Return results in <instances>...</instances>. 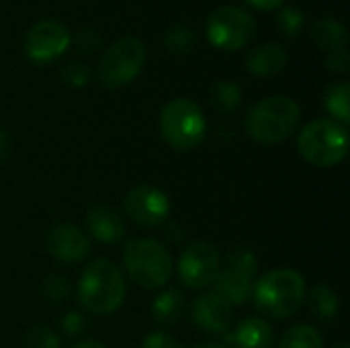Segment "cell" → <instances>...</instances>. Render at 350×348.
<instances>
[{
	"mask_svg": "<svg viewBox=\"0 0 350 348\" xmlns=\"http://www.w3.org/2000/svg\"><path fill=\"white\" fill-rule=\"evenodd\" d=\"M78 299L82 308L94 316L117 312L125 299V279L121 269L109 258H98L88 265L78 281Z\"/></svg>",
	"mask_w": 350,
	"mask_h": 348,
	"instance_id": "1",
	"label": "cell"
},
{
	"mask_svg": "<svg viewBox=\"0 0 350 348\" xmlns=\"http://www.w3.org/2000/svg\"><path fill=\"white\" fill-rule=\"evenodd\" d=\"M306 295V279L291 269L271 271L252 287L256 310L275 320L293 316L304 306Z\"/></svg>",
	"mask_w": 350,
	"mask_h": 348,
	"instance_id": "2",
	"label": "cell"
},
{
	"mask_svg": "<svg viewBox=\"0 0 350 348\" xmlns=\"http://www.w3.org/2000/svg\"><path fill=\"white\" fill-rule=\"evenodd\" d=\"M299 117L301 109L291 96H267L248 111L246 131L258 144H281L297 129Z\"/></svg>",
	"mask_w": 350,
	"mask_h": 348,
	"instance_id": "3",
	"label": "cell"
},
{
	"mask_svg": "<svg viewBox=\"0 0 350 348\" xmlns=\"http://www.w3.org/2000/svg\"><path fill=\"white\" fill-rule=\"evenodd\" d=\"M297 150L312 166H336L349 154V131L334 119H314L299 131Z\"/></svg>",
	"mask_w": 350,
	"mask_h": 348,
	"instance_id": "4",
	"label": "cell"
},
{
	"mask_svg": "<svg viewBox=\"0 0 350 348\" xmlns=\"http://www.w3.org/2000/svg\"><path fill=\"white\" fill-rule=\"evenodd\" d=\"M207 121L201 107L185 96L172 98L160 113V133L168 146L178 152L197 148L205 137Z\"/></svg>",
	"mask_w": 350,
	"mask_h": 348,
	"instance_id": "5",
	"label": "cell"
},
{
	"mask_svg": "<svg viewBox=\"0 0 350 348\" xmlns=\"http://www.w3.org/2000/svg\"><path fill=\"white\" fill-rule=\"evenodd\" d=\"M123 263L129 279L144 289H160L172 275L170 252L152 238L129 242L123 252Z\"/></svg>",
	"mask_w": 350,
	"mask_h": 348,
	"instance_id": "6",
	"label": "cell"
},
{
	"mask_svg": "<svg viewBox=\"0 0 350 348\" xmlns=\"http://www.w3.org/2000/svg\"><path fill=\"white\" fill-rule=\"evenodd\" d=\"M146 64V45L139 37L125 35L113 41L103 53L96 78L105 88H119L139 76Z\"/></svg>",
	"mask_w": 350,
	"mask_h": 348,
	"instance_id": "7",
	"label": "cell"
},
{
	"mask_svg": "<svg viewBox=\"0 0 350 348\" xmlns=\"http://www.w3.org/2000/svg\"><path fill=\"white\" fill-rule=\"evenodd\" d=\"M256 35V21L254 16L234 4H224L211 10L207 16V39L211 45L236 51L246 47Z\"/></svg>",
	"mask_w": 350,
	"mask_h": 348,
	"instance_id": "8",
	"label": "cell"
},
{
	"mask_svg": "<svg viewBox=\"0 0 350 348\" xmlns=\"http://www.w3.org/2000/svg\"><path fill=\"white\" fill-rule=\"evenodd\" d=\"M70 29L57 18H41L33 23L25 35V53L37 64H49L70 45Z\"/></svg>",
	"mask_w": 350,
	"mask_h": 348,
	"instance_id": "9",
	"label": "cell"
},
{
	"mask_svg": "<svg viewBox=\"0 0 350 348\" xmlns=\"http://www.w3.org/2000/svg\"><path fill=\"white\" fill-rule=\"evenodd\" d=\"M221 273V258L213 244L195 242L178 260V277L189 289H205L215 283Z\"/></svg>",
	"mask_w": 350,
	"mask_h": 348,
	"instance_id": "10",
	"label": "cell"
},
{
	"mask_svg": "<svg viewBox=\"0 0 350 348\" xmlns=\"http://www.w3.org/2000/svg\"><path fill=\"white\" fill-rule=\"evenodd\" d=\"M125 213L144 228L160 226L170 213V199L156 187L139 185L133 187L123 199Z\"/></svg>",
	"mask_w": 350,
	"mask_h": 348,
	"instance_id": "11",
	"label": "cell"
},
{
	"mask_svg": "<svg viewBox=\"0 0 350 348\" xmlns=\"http://www.w3.org/2000/svg\"><path fill=\"white\" fill-rule=\"evenodd\" d=\"M47 252L59 263H80L90 252L88 236L76 226H55L47 232L45 238Z\"/></svg>",
	"mask_w": 350,
	"mask_h": 348,
	"instance_id": "12",
	"label": "cell"
},
{
	"mask_svg": "<svg viewBox=\"0 0 350 348\" xmlns=\"http://www.w3.org/2000/svg\"><path fill=\"white\" fill-rule=\"evenodd\" d=\"M191 316L195 326L209 334H226L232 326V306L215 293L199 295L193 302Z\"/></svg>",
	"mask_w": 350,
	"mask_h": 348,
	"instance_id": "13",
	"label": "cell"
},
{
	"mask_svg": "<svg viewBox=\"0 0 350 348\" xmlns=\"http://www.w3.org/2000/svg\"><path fill=\"white\" fill-rule=\"evenodd\" d=\"M86 226L90 236L103 244H117L125 236V224L119 211L109 205L90 207L86 213Z\"/></svg>",
	"mask_w": 350,
	"mask_h": 348,
	"instance_id": "14",
	"label": "cell"
},
{
	"mask_svg": "<svg viewBox=\"0 0 350 348\" xmlns=\"http://www.w3.org/2000/svg\"><path fill=\"white\" fill-rule=\"evenodd\" d=\"M287 51L279 43H260L250 49L246 57V68L258 78H271L287 66Z\"/></svg>",
	"mask_w": 350,
	"mask_h": 348,
	"instance_id": "15",
	"label": "cell"
},
{
	"mask_svg": "<svg viewBox=\"0 0 350 348\" xmlns=\"http://www.w3.org/2000/svg\"><path fill=\"white\" fill-rule=\"evenodd\" d=\"M273 328L262 318H246L228 338V348H273Z\"/></svg>",
	"mask_w": 350,
	"mask_h": 348,
	"instance_id": "16",
	"label": "cell"
},
{
	"mask_svg": "<svg viewBox=\"0 0 350 348\" xmlns=\"http://www.w3.org/2000/svg\"><path fill=\"white\" fill-rule=\"evenodd\" d=\"M215 295H219L228 306H242L252 293V279L236 269H226L215 279Z\"/></svg>",
	"mask_w": 350,
	"mask_h": 348,
	"instance_id": "17",
	"label": "cell"
},
{
	"mask_svg": "<svg viewBox=\"0 0 350 348\" xmlns=\"http://www.w3.org/2000/svg\"><path fill=\"white\" fill-rule=\"evenodd\" d=\"M312 37L316 41V45L328 53L332 51H340L347 49V41H349V33L342 21L334 18V16H322L314 23L312 29Z\"/></svg>",
	"mask_w": 350,
	"mask_h": 348,
	"instance_id": "18",
	"label": "cell"
},
{
	"mask_svg": "<svg viewBox=\"0 0 350 348\" xmlns=\"http://www.w3.org/2000/svg\"><path fill=\"white\" fill-rule=\"evenodd\" d=\"M183 310H185V297L178 289H166L152 304V316L162 326L176 324L183 316Z\"/></svg>",
	"mask_w": 350,
	"mask_h": 348,
	"instance_id": "19",
	"label": "cell"
},
{
	"mask_svg": "<svg viewBox=\"0 0 350 348\" xmlns=\"http://www.w3.org/2000/svg\"><path fill=\"white\" fill-rule=\"evenodd\" d=\"M306 297H308L312 314L318 320H332V318H336V314L340 310V299H338V293L334 289H330L328 285H318Z\"/></svg>",
	"mask_w": 350,
	"mask_h": 348,
	"instance_id": "20",
	"label": "cell"
},
{
	"mask_svg": "<svg viewBox=\"0 0 350 348\" xmlns=\"http://www.w3.org/2000/svg\"><path fill=\"white\" fill-rule=\"evenodd\" d=\"M324 105L328 113L334 117L338 123H349L350 121V86L349 82H334L326 88L324 94Z\"/></svg>",
	"mask_w": 350,
	"mask_h": 348,
	"instance_id": "21",
	"label": "cell"
},
{
	"mask_svg": "<svg viewBox=\"0 0 350 348\" xmlns=\"http://www.w3.org/2000/svg\"><path fill=\"white\" fill-rule=\"evenodd\" d=\"M279 348H324V338L314 326L297 324L281 336Z\"/></svg>",
	"mask_w": 350,
	"mask_h": 348,
	"instance_id": "22",
	"label": "cell"
},
{
	"mask_svg": "<svg viewBox=\"0 0 350 348\" xmlns=\"http://www.w3.org/2000/svg\"><path fill=\"white\" fill-rule=\"evenodd\" d=\"M211 98H213V105L226 113L234 111L240 107L242 103V90L236 82H230V80H219L213 84V90H211Z\"/></svg>",
	"mask_w": 350,
	"mask_h": 348,
	"instance_id": "23",
	"label": "cell"
},
{
	"mask_svg": "<svg viewBox=\"0 0 350 348\" xmlns=\"http://www.w3.org/2000/svg\"><path fill=\"white\" fill-rule=\"evenodd\" d=\"M164 43L174 53H185L195 45V31L187 25H174L166 31Z\"/></svg>",
	"mask_w": 350,
	"mask_h": 348,
	"instance_id": "24",
	"label": "cell"
},
{
	"mask_svg": "<svg viewBox=\"0 0 350 348\" xmlns=\"http://www.w3.org/2000/svg\"><path fill=\"white\" fill-rule=\"evenodd\" d=\"M277 23L285 35H297L306 25V14L297 6H279Z\"/></svg>",
	"mask_w": 350,
	"mask_h": 348,
	"instance_id": "25",
	"label": "cell"
},
{
	"mask_svg": "<svg viewBox=\"0 0 350 348\" xmlns=\"http://www.w3.org/2000/svg\"><path fill=\"white\" fill-rule=\"evenodd\" d=\"M59 345H62L59 336L45 326L31 328L25 334V347L27 348H59Z\"/></svg>",
	"mask_w": 350,
	"mask_h": 348,
	"instance_id": "26",
	"label": "cell"
},
{
	"mask_svg": "<svg viewBox=\"0 0 350 348\" xmlns=\"http://www.w3.org/2000/svg\"><path fill=\"white\" fill-rule=\"evenodd\" d=\"M230 267L236 269V271H240V273H244V275L250 277V279H254V275H256V271H258L256 256H254L250 250H244V248L234 250V252L230 254Z\"/></svg>",
	"mask_w": 350,
	"mask_h": 348,
	"instance_id": "27",
	"label": "cell"
},
{
	"mask_svg": "<svg viewBox=\"0 0 350 348\" xmlns=\"http://www.w3.org/2000/svg\"><path fill=\"white\" fill-rule=\"evenodd\" d=\"M68 281L64 279V277H59V275H51V277H47V281H45V285H43V293H45V297L47 299H51V302H62L66 295H68Z\"/></svg>",
	"mask_w": 350,
	"mask_h": 348,
	"instance_id": "28",
	"label": "cell"
},
{
	"mask_svg": "<svg viewBox=\"0 0 350 348\" xmlns=\"http://www.w3.org/2000/svg\"><path fill=\"white\" fill-rule=\"evenodd\" d=\"M62 76H64V82L70 84V86H74V88L84 86L88 82V78H90L88 70L82 64H70V66H66V70L62 72Z\"/></svg>",
	"mask_w": 350,
	"mask_h": 348,
	"instance_id": "29",
	"label": "cell"
},
{
	"mask_svg": "<svg viewBox=\"0 0 350 348\" xmlns=\"http://www.w3.org/2000/svg\"><path fill=\"white\" fill-rule=\"evenodd\" d=\"M142 348H183L172 336H168L166 332H152L146 336L144 347Z\"/></svg>",
	"mask_w": 350,
	"mask_h": 348,
	"instance_id": "30",
	"label": "cell"
},
{
	"mask_svg": "<svg viewBox=\"0 0 350 348\" xmlns=\"http://www.w3.org/2000/svg\"><path fill=\"white\" fill-rule=\"evenodd\" d=\"M326 66H328V70H332V72H347L350 68V55L347 49H340V51H332V53H328L326 55Z\"/></svg>",
	"mask_w": 350,
	"mask_h": 348,
	"instance_id": "31",
	"label": "cell"
},
{
	"mask_svg": "<svg viewBox=\"0 0 350 348\" xmlns=\"http://www.w3.org/2000/svg\"><path fill=\"white\" fill-rule=\"evenodd\" d=\"M62 328L70 336H78L84 330V316L80 312H68L66 318L62 320Z\"/></svg>",
	"mask_w": 350,
	"mask_h": 348,
	"instance_id": "32",
	"label": "cell"
},
{
	"mask_svg": "<svg viewBox=\"0 0 350 348\" xmlns=\"http://www.w3.org/2000/svg\"><path fill=\"white\" fill-rule=\"evenodd\" d=\"M244 2H248L250 6H254L258 10H275V8L283 6L285 0H244Z\"/></svg>",
	"mask_w": 350,
	"mask_h": 348,
	"instance_id": "33",
	"label": "cell"
},
{
	"mask_svg": "<svg viewBox=\"0 0 350 348\" xmlns=\"http://www.w3.org/2000/svg\"><path fill=\"white\" fill-rule=\"evenodd\" d=\"M8 148H10L8 133H6V129H2V127H0V164L6 160V156H8Z\"/></svg>",
	"mask_w": 350,
	"mask_h": 348,
	"instance_id": "34",
	"label": "cell"
},
{
	"mask_svg": "<svg viewBox=\"0 0 350 348\" xmlns=\"http://www.w3.org/2000/svg\"><path fill=\"white\" fill-rule=\"evenodd\" d=\"M72 348H107L105 345H100V343H96V340H84V343H78L76 347Z\"/></svg>",
	"mask_w": 350,
	"mask_h": 348,
	"instance_id": "35",
	"label": "cell"
},
{
	"mask_svg": "<svg viewBox=\"0 0 350 348\" xmlns=\"http://www.w3.org/2000/svg\"><path fill=\"white\" fill-rule=\"evenodd\" d=\"M197 348H228L226 345H201V347Z\"/></svg>",
	"mask_w": 350,
	"mask_h": 348,
	"instance_id": "36",
	"label": "cell"
},
{
	"mask_svg": "<svg viewBox=\"0 0 350 348\" xmlns=\"http://www.w3.org/2000/svg\"><path fill=\"white\" fill-rule=\"evenodd\" d=\"M332 348H349V345L347 343H338V345H334Z\"/></svg>",
	"mask_w": 350,
	"mask_h": 348,
	"instance_id": "37",
	"label": "cell"
}]
</instances>
